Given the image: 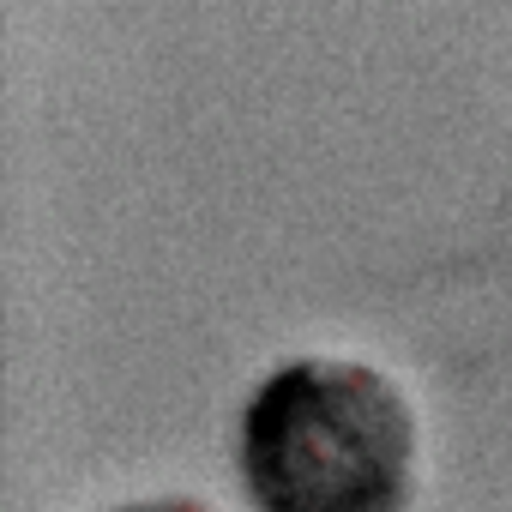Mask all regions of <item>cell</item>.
<instances>
[{
	"instance_id": "cell-2",
	"label": "cell",
	"mask_w": 512,
	"mask_h": 512,
	"mask_svg": "<svg viewBox=\"0 0 512 512\" xmlns=\"http://www.w3.org/2000/svg\"><path fill=\"white\" fill-rule=\"evenodd\" d=\"M115 512H205L193 500H139V506H115Z\"/></svg>"
},
{
	"instance_id": "cell-1",
	"label": "cell",
	"mask_w": 512,
	"mask_h": 512,
	"mask_svg": "<svg viewBox=\"0 0 512 512\" xmlns=\"http://www.w3.org/2000/svg\"><path fill=\"white\" fill-rule=\"evenodd\" d=\"M235 464L260 512H404L416 416L380 368L302 356L247 398Z\"/></svg>"
}]
</instances>
